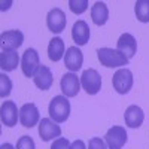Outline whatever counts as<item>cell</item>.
Masks as SVG:
<instances>
[{"instance_id":"cell-1","label":"cell","mask_w":149,"mask_h":149,"mask_svg":"<svg viewBox=\"0 0 149 149\" xmlns=\"http://www.w3.org/2000/svg\"><path fill=\"white\" fill-rule=\"evenodd\" d=\"M49 118L55 122H66L70 115V102L66 95H57L49 103Z\"/></svg>"},{"instance_id":"cell-2","label":"cell","mask_w":149,"mask_h":149,"mask_svg":"<svg viewBox=\"0 0 149 149\" xmlns=\"http://www.w3.org/2000/svg\"><path fill=\"white\" fill-rule=\"evenodd\" d=\"M98 61L102 63L104 67H122L128 64V58L121 54L118 49H112V48H100L97 51Z\"/></svg>"},{"instance_id":"cell-3","label":"cell","mask_w":149,"mask_h":149,"mask_svg":"<svg viewBox=\"0 0 149 149\" xmlns=\"http://www.w3.org/2000/svg\"><path fill=\"white\" fill-rule=\"evenodd\" d=\"M39 67H40V60H39L37 51L33 48L26 49V52L22 54V58H21V70L24 73V76L33 78L36 72L39 70Z\"/></svg>"},{"instance_id":"cell-4","label":"cell","mask_w":149,"mask_h":149,"mask_svg":"<svg viewBox=\"0 0 149 149\" xmlns=\"http://www.w3.org/2000/svg\"><path fill=\"white\" fill-rule=\"evenodd\" d=\"M81 85L86 91V94L94 95L102 90V76L95 69H88L82 72L81 76Z\"/></svg>"},{"instance_id":"cell-5","label":"cell","mask_w":149,"mask_h":149,"mask_svg":"<svg viewBox=\"0 0 149 149\" xmlns=\"http://www.w3.org/2000/svg\"><path fill=\"white\" fill-rule=\"evenodd\" d=\"M133 73L128 69H119L115 72L113 78H112V85L113 90L118 94H127L133 88Z\"/></svg>"},{"instance_id":"cell-6","label":"cell","mask_w":149,"mask_h":149,"mask_svg":"<svg viewBox=\"0 0 149 149\" xmlns=\"http://www.w3.org/2000/svg\"><path fill=\"white\" fill-rule=\"evenodd\" d=\"M104 142L109 149H122L127 143V131L121 125H113L104 134Z\"/></svg>"},{"instance_id":"cell-7","label":"cell","mask_w":149,"mask_h":149,"mask_svg":"<svg viewBox=\"0 0 149 149\" xmlns=\"http://www.w3.org/2000/svg\"><path fill=\"white\" fill-rule=\"evenodd\" d=\"M19 122L21 125L26 128H31L40 122V115H39V109L34 103H26L22 104L19 109Z\"/></svg>"},{"instance_id":"cell-8","label":"cell","mask_w":149,"mask_h":149,"mask_svg":"<svg viewBox=\"0 0 149 149\" xmlns=\"http://www.w3.org/2000/svg\"><path fill=\"white\" fill-rule=\"evenodd\" d=\"M66 24H67V18L66 14L60 8H54L48 12L46 15V26L49 29V31L52 33H61L66 29Z\"/></svg>"},{"instance_id":"cell-9","label":"cell","mask_w":149,"mask_h":149,"mask_svg":"<svg viewBox=\"0 0 149 149\" xmlns=\"http://www.w3.org/2000/svg\"><path fill=\"white\" fill-rule=\"evenodd\" d=\"M39 136L43 142H49L52 139H58L61 136V128L51 118H42L39 122Z\"/></svg>"},{"instance_id":"cell-10","label":"cell","mask_w":149,"mask_h":149,"mask_svg":"<svg viewBox=\"0 0 149 149\" xmlns=\"http://www.w3.org/2000/svg\"><path fill=\"white\" fill-rule=\"evenodd\" d=\"M60 86H61V91H63V95H66L67 98L69 97H76L78 93L81 91V79L72 72L66 73V74H63V78H61Z\"/></svg>"},{"instance_id":"cell-11","label":"cell","mask_w":149,"mask_h":149,"mask_svg":"<svg viewBox=\"0 0 149 149\" xmlns=\"http://www.w3.org/2000/svg\"><path fill=\"white\" fill-rule=\"evenodd\" d=\"M0 118H2L3 125L6 127H15L19 119V110L14 102H3L0 107Z\"/></svg>"},{"instance_id":"cell-12","label":"cell","mask_w":149,"mask_h":149,"mask_svg":"<svg viewBox=\"0 0 149 149\" xmlns=\"http://www.w3.org/2000/svg\"><path fill=\"white\" fill-rule=\"evenodd\" d=\"M116 49L130 60L131 57H134L136 52H137V42H136V37L130 33L121 34L118 42H116Z\"/></svg>"},{"instance_id":"cell-13","label":"cell","mask_w":149,"mask_h":149,"mask_svg":"<svg viewBox=\"0 0 149 149\" xmlns=\"http://www.w3.org/2000/svg\"><path fill=\"white\" fill-rule=\"evenodd\" d=\"M82 63H84V54H82L81 49L78 46L67 48L66 55H64V66L72 73H74V72H78L82 67Z\"/></svg>"},{"instance_id":"cell-14","label":"cell","mask_w":149,"mask_h":149,"mask_svg":"<svg viewBox=\"0 0 149 149\" xmlns=\"http://www.w3.org/2000/svg\"><path fill=\"white\" fill-rule=\"evenodd\" d=\"M90 36H91V31H90V27L84 19H79L73 24V29H72V37L74 43L78 46H84L88 43L90 40Z\"/></svg>"},{"instance_id":"cell-15","label":"cell","mask_w":149,"mask_h":149,"mask_svg":"<svg viewBox=\"0 0 149 149\" xmlns=\"http://www.w3.org/2000/svg\"><path fill=\"white\" fill-rule=\"evenodd\" d=\"M0 42H2L3 49H10L15 51L17 48H19L24 42V34L19 30H8L5 33H2L0 36Z\"/></svg>"},{"instance_id":"cell-16","label":"cell","mask_w":149,"mask_h":149,"mask_svg":"<svg viewBox=\"0 0 149 149\" xmlns=\"http://www.w3.org/2000/svg\"><path fill=\"white\" fill-rule=\"evenodd\" d=\"M33 82L34 85L37 86L39 90L42 91H48L49 88H51V85L54 82V76H52V72L51 69H49L48 66H40L39 70L36 72V74L33 76Z\"/></svg>"},{"instance_id":"cell-17","label":"cell","mask_w":149,"mask_h":149,"mask_svg":"<svg viewBox=\"0 0 149 149\" xmlns=\"http://www.w3.org/2000/svg\"><path fill=\"white\" fill-rule=\"evenodd\" d=\"M124 119H125V125L130 128H139L143 121H145V113L142 107L131 104L125 109V113H124Z\"/></svg>"},{"instance_id":"cell-18","label":"cell","mask_w":149,"mask_h":149,"mask_svg":"<svg viewBox=\"0 0 149 149\" xmlns=\"http://www.w3.org/2000/svg\"><path fill=\"white\" fill-rule=\"evenodd\" d=\"M19 63V55L17 51H10V49H3L0 54V67L3 72H12L18 67Z\"/></svg>"},{"instance_id":"cell-19","label":"cell","mask_w":149,"mask_h":149,"mask_svg":"<svg viewBox=\"0 0 149 149\" xmlns=\"http://www.w3.org/2000/svg\"><path fill=\"white\" fill-rule=\"evenodd\" d=\"M91 18L95 26H104L109 19V9L106 3L103 2H95L91 8Z\"/></svg>"},{"instance_id":"cell-20","label":"cell","mask_w":149,"mask_h":149,"mask_svg":"<svg viewBox=\"0 0 149 149\" xmlns=\"http://www.w3.org/2000/svg\"><path fill=\"white\" fill-rule=\"evenodd\" d=\"M64 55V42L61 37H54L48 45V57L52 61H60Z\"/></svg>"},{"instance_id":"cell-21","label":"cell","mask_w":149,"mask_h":149,"mask_svg":"<svg viewBox=\"0 0 149 149\" xmlns=\"http://www.w3.org/2000/svg\"><path fill=\"white\" fill-rule=\"evenodd\" d=\"M134 12L140 22H149V0H137L134 5Z\"/></svg>"},{"instance_id":"cell-22","label":"cell","mask_w":149,"mask_h":149,"mask_svg":"<svg viewBox=\"0 0 149 149\" xmlns=\"http://www.w3.org/2000/svg\"><path fill=\"white\" fill-rule=\"evenodd\" d=\"M69 8L73 14L81 15L88 9V0H69Z\"/></svg>"},{"instance_id":"cell-23","label":"cell","mask_w":149,"mask_h":149,"mask_svg":"<svg viewBox=\"0 0 149 149\" xmlns=\"http://www.w3.org/2000/svg\"><path fill=\"white\" fill-rule=\"evenodd\" d=\"M10 91H12V81L5 73H2L0 74V95L5 98L10 94Z\"/></svg>"},{"instance_id":"cell-24","label":"cell","mask_w":149,"mask_h":149,"mask_svg":"<svg viewBox=\"0 0 149 149\" xmlns=\"http://www.w3.org/2000/svg\"><path fill=\"white\" fill-rule=\"evenodd\" d=\"M15 148L17 149H36L34 140L30 137V136H22V137H19Z\"/></svg>"},{"instance_id":"cell-25","label":"cell","mask_w":149,"mask_h":149,"mask_svg":"<svg viewBox=\"0 0 149 149\" xmlns=\"http://www.w3.org/2000/svg\"><path fill=\"white\" fill-rule=\"evenodd\" d=\"M88 149H109L106 146V142L100 137H93L88 142Z\"/></svg>"},{"instance_id":"cell-26","label":"cell","mask_w":149,"mask_h":149,"mask_svg":"<svg viewBox=\"0 0 149 149\" xmlns=\"http://www.w3.org/2000/svg\"><path fill=\"white\" fill-rule=\"evenodd\" d=\"M51 149H70V142L66 137H58L51 145Z\"/></svg>"},{"instance_id":"cell-27","label":"cell","mask_w":149,"mask_h":149,"mask_svg":"<svg viewBox=\"0 0 149 149\" xmlns=\"http://www.w3.org/2000/svg\"><path fill=\"white\" fill-rule=\"evenodd\" d=\"M70 149H86V146L82 140H74L73 143H70Z\"/></svg>"},{"instance_id":"cell-28","label":"cell","mask_w":149,"mask_h":149,"mask_svg":"<svg viewBox=\"0 0 149 149\" xmlns=\"http://www.w3.org/2000/svg\"><path fill=\"white\" fill-rule=\"evenodd\" d=\"M0 149H17V148H14L10 143H3L2 146H0Z\"/></svg>"}]
</instances>
